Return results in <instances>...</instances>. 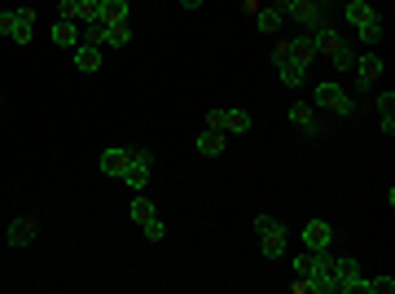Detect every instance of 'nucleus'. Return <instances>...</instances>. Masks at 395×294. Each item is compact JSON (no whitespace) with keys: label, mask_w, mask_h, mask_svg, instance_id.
Returning <instances> with one entry per match:
<instances>
[{"label":"nucleus","mask_w":395,"mask_h":294,"mask_svg":"<svg viewBox=\"0 0 395 294\" xmlns=\"http://www.w3.org/2000/svg\"><path fill=\"white\" fill-rule=\"evenodd\" d=\"M356 70H361V84H378L382 79V57H374V53H365V57H356Z\"/></svg>","instance_id":"obj_15"},{"label":"nucleus","mask_w":395,"mask_h":294,"mask_svg":"<svg viewBox=\"0 0 395 294\" xmlns=\"http://www.w3.org/2000/svg\"><path fill=\"white\" fill-rule=\"evenodd\" d=\"M198 154H202V158L224 154V132H202V136H198Z\"/></svg>","instance_id":"obj_19"},{"label":"nucleus","mask_w":395,"mask_h":294,"mask_svg":"<svg viewBox=\"0 0 395 294\" xmlns=\"http://www.w3.org/2000/svg\"><path fill=\"white\" fill-rule=\"evenodd\" d=\"M330 242H334V229L325 220H307L303 224V246L307 251H330Z\"/></svg>","instance_id":"obj_6"},{"label":"nucleus","mask_w":395,"mask_h":294,"mask_svg":"<svg viewBox=\"0 0 395 294\" xmlns=\"http://www.w3.org/2000/svg\"><path fill=\"white\" fill-rule=\"evenodd\" d=\"M281 70V84L285 88H303V79H307V66L303 62H285V66H277Z\"/></svg>","instance_id":"obj_18"},{"label":"nucleus","mask_w":395,"mask_h":294,"mask_svg":"<svg viewBox=\"0 0 395 294\" xmlns=\"http://www.w3.org/2000/svg\"><path fill=\"white\" fill-rule=\"evenodd\" d=\"M150 171H154V158L145 154V149H132V158H128V171H123V180L132 185V189H145L150 185Z\"/></svg>","instance_id":"obj_2"},{"label":"nucleus","mask_w":395,"mask_h":294,"mask_svg":"<svg viewBox=\"0 0 395 294\" xmlns=\"http://www.w3.org/2000/svg\"><path fill=\"white\" fill-rule=\"evenodd\" d=\"M378 119H382V132H395V97L387 92V97H378Z\"/></svg>","instance_id":"obj_23"},{"label":"nucleus","mask_w":395,"mask_h":294,"mask_svg":"<svg viewBox=\"0 0 395 294\" xmlns=\"http://www.w3.org/2000/svg\"><path fill=\"white\" fill-rule=\"evenodd\" d=\"M14 44H31L35 40V9H14Z\"/></svg>","instance_id":"obj_8"},{"label":"nucleus","mask_w":395,"mask_h":294,"mask_svg":"<svg viewBox=\"0 0 395 294\" xmlns=\"http://www.w3.org/2000/svg\"><path fill=\"white\" fill-rule=\"evenodd\" d=\"M281 14H290L294 22H303L307 31H312L316 22H325V14L316 9V0H281Z\"/></svg>","instance_id":"obj_4"},{"label":"nucleus","mask_w":395,"mask_h":294,"mask_svg":"<svg viewBox=\"0 0 395 294\" xmlns=\"http://www.w3.org/2000/svg\"><path fill=\"white\" fill-rule=\"evenodd\" d=\"M255 233H259V251L268 255V260H281V251H285V229H281V220L259 216V220H255Z\"/></svg>","instance_id":"obj_1"},{"label":"nucleus","mask_w":395,"mask_h":294,"mask_svg":"<svg viewBox=\"0 0 395 294\" xmlns=\"http://www.w3.org/2000/svg\"><path fill=\"white\" fill-rule=\"evenodd\" d=\"M35 233H40V224H35L31 216H22V220H14V224H9L5 242H9V246H31V242H35Z\"/></svg>","instance_id":"obj_7"},{"label":"nucleus","mask_w":395,"mask_h":294,"mask_svg":"<svg viewBox=\"0 0 395 294\" xmlns=\"http://www.w3.org/2000/svg\"><path fill=\"white\" fill-rule=\"evenodd\" d=\"M101 22H128V0H97Z\"/></svg>","instance_id":"obj_17"},{"label":"nucleus","mask_w":395,"mask_h":294,"mask_svg":"<svg viewBox=\"0 0 395 294\" xmlns=\"http://www.w3.org/2000/svg\"><path fill=\"white\" fill-rule=\"evenodd\" d=\"M330 57H334V66H338V70H352V66H356V57H352V44H347V40H343L338 49L330 53Z\"/></svg>","instance_id":"obj_27"},{"label":"nucleus","mask_w":395,"mask_h":294,"mask_svg":"<svg viewBox=\"0 0 395 294\" xmlns=\"http://www.w3.org/2000/svg\"><path fill=\"white\" fill-rule=\"evenodd\" d=\"M343 14H347V22L356 27V22H365L369 14H374V5H369V0H347V9H343Z\"/></svg>","instance_id":"obj_24"},{"label":"nucleus","mask_w":395,"mask_h":294,"mask_svg":"<svg viewBox=\"0 0 395 294\" xmlns=\"http://www.w3.org/2000/svg\"><path fill=\"white\" fill-rule=\"evenodd\" d=\"M181 5H185V9H202V0H181Z\"/></svg>","instance_id":"obj_34"},{"label":"nucleus","mask_w":395,"mask_h":294,"mask_svg":"<svg viewBox=\"0 0 395 294\" xmlns=\"http://www.w3.org/2000/svg\"><path fill=\"white\" fill-rule=\"evenodd\" d=\"M361 290H374V294H391V290H395V277H387V273H382V277H374V281H361Z\"/></svg>","instance_id":"obj_28"},{"label":"nucleus","mask_w":395,"mask_h":294,"mask_svg":"<svg viewBox=\"0 0 395 294\" xmlns=\"http://www.w3.org/2000/svg\"><path fill=\"white\" fill-rule=\"evenodd\" d=\"M290 49H294V62H303V66H312L316 62V40H312V35H294V40H290Z\"/></svg>","instance_id":"obj_16"},{"label":"nucleus","mask_w":395,"mask_h":294,"mask_svg":"<svg viewBox=\"0 0 395 294\" xmlns=\"http://www.w3.org/2000/svg\"><path fill=\"white\" fill-rule=\"evenodd\" d=\"M70 53H75V66L83 70V75H92V70H101V44H75V49H70Z\"/></svg>","instance_id":"obj_9"},{"label":"nucleus","mask_w":395,"mask_h":294,"mask_svg":"<svg viewBox=\"0 0 395 294\" xmlns=\"http://www.w3.org/2000/svg\"><path fill=\"white\" fill-rule=\"evenodd\" d=\"M128 158H132V149H105V154H101V171H105V176H114V180H123Z\"/></svg>","instance_id":"obj_11"},{"label":"nucleus","mask_w":395,"mask_h":294,"mask_svg":"<svg viewBox=\"0 0 395 294\" xmlns=\"http://www.w3.org/2000/svg\"><path fill=\"white\" fill-rule=\"evenodd\" d=\"M272 62H277V66H285V62H294V49H290V40H281L277 49H272Z\"/></svg>","instance_id":"obj_31"},{"label":"nucleus","mask_w":395,"mask_h":294,"mask_svg":"<svg viewBox=\"0 0 395 294\" xmlns=\"http://www.w3.org/2000/svg\"><path fill=\"white\" fill-rule=\"evenodd\" d=\"M207 132H224V110H211L207 114Z\"/></svg>","instance_id":"obj_32"},{"label":"nucleus","mask_w":395,"mask_h":294,"mask_svg":"<svg viewBox=\"0 0 395 294\" xmlns=\"http://www.w3.org/2000/svg\"><path fill=\"white\" fill-rule=\"evenodd\" d=\"M83 44H105V22H83Z\"/></svg>","instance_id":"obj_29"},{"label":"nucleus","mask_w":395,"mask_h":294,"mask_svg":"<svg viewBox=\"0 0 395 294\" xmlns=\"http://www.w3.org/2000/svg\"><path fill=\"white\" fill-rule=\"evenodd\" d=\"M0 35H14V14H5V9H0Z\"/></svg>","instance_id":"obj_33"},{"label":"nucleus","mask_w":395,"mask_h":294,"mask_svg":"<svg viewBox=\"0 0 395 294\" xmlns=\"http://www.w3.org/2000/svg\"><path fill=\"white\" fill-rule=\"evenodd\" d=\"M290 119H294V127H298V132H307V136H316V132H321V123H316V110H312L307 101H294V105H290Z\"/></svg>","instance_id":"obj_10"},{"label":"nucleus","mask_w":395,"mask_h":294,"mask_svg":"<svg viewBox=\"0 0 395 294\" xmlns=\"http://www.w3.org/2000/svg\"><path fill=\"white\" fill-rule=\"evenodd\" d=\"M334 290H343V294L361 290V264L356 260H334Z\"/></svg>","instance_id":"obj_5"},{"label":"nucleus","mask_w":395,"mask_h":294,"mask_svg":"<svg viewBox=\"0 0 395 294\" xmlns=\"http://www.w3.org/2000/svg\"><path fill=\"white\" fill-rule=\"evenodd\" d=\"M224 132H233V136L250 132V114L246 110H224Z\"/></svg>","instance_id":"obj_21"},{"label":"nucleus","mask_w":395,"mask_h":294,"mask_svg":"<svg viewBox=\"0 0 395 294\" xmlns=\"http://www.w3.org/2000/svg\"><path fill=\"white\" fill-rule=\"evenodd\" d=\"M141 229H145V238H150V242H163V233H167L159 216H150V220H145V224H141Z\"/></svg>","instance_id":"obj_30"},{"label":"nucleus","mask_w":395,"mask_h":294,"mask_svg":"<svg viewBox=\"0 0 395 294\" xmlns=\"http://www.w3.org/2000/svg\"><path fill=\"white\" fill-rule=\"evenodd\" d=\"M154 216V202L145 193H136V202H132V220H136V224H145V220Z\"/></svg>","instance_id":"obj_26"},{"label":"nucleus","mask_w":395,"mask_h":294,"mask_svg":"<svg viewBox=\"0 0 395 294\" xmlns=\"http://www.w3.org/2000/svg\"><path fill=\"white\" fill-rule=\"evenodd\" d=\"M79 40H83V31L75 27V22H62V18H57V27H53V44H57V49H75Z\"/></svg>","instance_id":"obj_14"},{"label":"nucleus","mask_w":395,"mask_h":294,"mask_svg":"<svg viewBox=\"0 0 395 294\" xmlns=\"http://www.w3.org/2000/svg\"><path fill=\"white\" fill-rule=\"evenodd\" d=\"M128 40H132V27H128V22H105V44H110V49H123Z\"/></svg>","instance_id":"obj_20"},{"label":"nucleus","mask_w":395,"mask_h":294,"mask_svg":"<svg viewBox=\"0 0 395 294\" xmlns=\"http://www.w3.org/2000/svg\"><path fill=\"white\" fill-rule=\"evenodd\" d=\"M330 5H334V0H316V9H321V14H325V9H330Z\"/></svg>","instance_id":"obj_35"},{"label":"nucleus","mask_w":395,"mask_h":294,"mask_svg":"<svg viewBox=\"0 0 395 294\" xmlns=\"http://www.w3.org/2000/svg\"><path fill=\"white\" fill-rule=\"evenodd\" d=\"M312 40H316L321 53H334V49H338V44L347 40V35H338V31L330 27V22H316V27H312Z\"/></svg>","instance_id":"obj_12"},{"label":"nucleus","mask_w":395,"mask_h":294,"mask_svg":"<svg viewBox=\"0 0 395 294\" xmlns=\"http://www.w3.org/2000/svg\"><path fill=\"white\" fill-rule=\"evenodd\" d=\"M57 18L62 22H83V0H62V5H57Z\"/></svg>","instance_id":"obj_25"},{"label":"nucleus","mask_w":395,"mask_h":294,"mask_svg":"<svg viewBox=\"0 0 395 294\" xmlns=\"http://www.w3.org/2000/svg\"><path fill=\"white\" fill-rule=\"evenodd\" d=\"M352 31H356V35H361V40H365V44H378V40H382V35H387V22H382L378 14H369L365 22H356V27H352Z\"/></svg>","instance_id":"obj_13"},{"label":"nucleus","mask_w":395,"mask_h":294,"mask_svg":"<svg viewBox=\"0 0 395 294\" xmlns=\"http://www.w3.org/2000/svg\"><path fill=\"white\" fill-rule=\"evenodd\" d=\"M312 105H325L330 114H352V97L343 92V84H316V101Z\"/></svg>","instance_id":"obj_3"},{"label":"nucleus","mask_w":395,"mask_h":294,"mask_svg":"<svg viewBox=\"0 0 395 294\" xmlns=\"http://www.w3.org/2000/svg\"><path fill=\"white\" fill-rule=\"evenodd\" d=\"M281 18H285V14H281V5H272V9H259V14H255L259 31H268V35H272V31H281Z\"/></svg>","instance_id":"obj_22"}]
</instances>
